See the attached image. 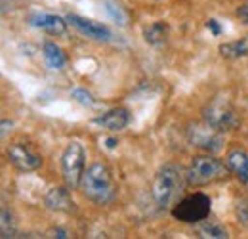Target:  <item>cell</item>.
<instances>
[{
  "instance_id": "6da1fadb",
  "label": "cell",
  "mask_w": 248,
  "mask_h": 239,
  "mask_svg": "<svg viewBox=\"0 0 248 239\" xmlns=\"http://www.w3.org/2000/svg\"><path fill=\"white\" fill-rule=\"evenodd\" d=\"M78 188L82 195L95 205H107L117 197V186H115L113 174L103 163L90 165L84 171Z\"/></svg>"
},
{
  "instance_id": "7a4b0ae2",
  "label": "cell",
  "mask_w": 248,
  "mask_h": 239,
  "mask_svg": "<svg viewBox=\"0 0 248 239\" xmlns=\"http://www.w3.org/2000/svg\"><path fill=\"white\" fill-rule=\"evenodd\" d=\"M182 191V172L176 165L166 163L158 169L153 180V197L160 209H168L174 205L176 197Z\"/></svg>"
},
{
  "instance_id": "3957f363",
  "label": "cell",
  "mask_w": 248,
  "mask_h": 239,
  "mask_svg": "<svg viewBox=\"0 0 248 239\" xmlns=\"http://www.w3.org/2000/svg\"><path fill=\"white\" fill-rule=\"evenodd\" d=\"M227 174H229V167H225L219 159L212 155H199L193 157L186 176L191 186H206L217 180H223Z\"/></svg>"
},
{
  "instance_id": "277c9868",
  "label": "cell",
  "mask_w": 248,
  "mask_h": 239,
  "mask_svg": "<svg viewBox=\"0 0 248 239\" xmlns=\"http://www.w3.org/2000/svg\"><path fill=\"white\" fill-rule=\"evenodd\" d=\"M210 210H212V201L206 193H193V195H187L184 197L180 203L174 205L172 214L184 222V224H197V222H202L210 216Z\"/></svg>"
},
{
  "instance_id": "5b68a950",
  "label": "cell",
  "mask_w": 248,
  "mask_h": 239,
  "mask_svg": "<svg viewBox=\"0 0 248 239\" xmlns=\"http://www.w3.org/2000/svg\"><path fill=\"white\" fill-rule=\"evenodd\" d=\"M202 119L206 124H210L212 128H216L219 132H227L239 126V115L235 111V107L231 105L229 100L225 98H214L204 109H202Z\"/></svg>"
},
{
  "instance_id": "8992f818",
  "label": "cell",
  "mask_w": 248,
  "mask_h": 239,
  "mask_svg": "<svg viewBox=\"0 0 248 239\" xmlns=\"http://www.w3.org/2000/svg\"><path fill=\"white\" fill-rule=\"evenodd\" d=\"M84 159H86V151L82 148V144L78 142H71L62 155V171L65 184L71 189H77L80 186V180L84 174Z\"/></svg>"
},
{
  "instance_id": "52a82bcc",
  "label": "cell",
  "mask_w": 248,
  "mask_h": 239,
  "mask_svg": "<svg viewBox=\"0 0 248 239\" xmlns=\"http://www.w3.org/2000/svg\"><path fill=\"white\" fill-rule=\"evenodd\" d=\"M187 138H189L191 146L204 151H219L223 146L221 132L212 128L206 122L204 124H191L187 130Z\"/></svg>"
},
{
  "instance_id": "ba28073f",
  "label": "cell",
  "mask_w": 248,
  "mask_h": 239,
  "mask_svg": "<svg viewBox=\"0 0 248 239\" xmlns=\"http://www.w3.org/2000/svg\"><path fill=\"white\" fill-rule=\"evenodd\" d=\"M8 159H10V163H12L16 169H19V171H23V172L36 171V169H40V165H42V157L34 150H31L27 144H21V142L8 148Z\"/></svg>"
},
{
  "instance_id": "9c48e42d",
  "label": "cell",
  "mask_w": 248,
  "mask_h": 239,
  "mask_svg": "<svg viewBox=\"0 0 248 239\" xmlns=\"http://www.w3.org/2000/svg\"><path fill=\"white\" fill-rule=\"evenodd\" d=\"M67 23H69L71 27H75L80 34L92 38L95 42H109V40L113 38L111 31L107 29L105 25H101V23H97V21H92V19H88V17H80V16H77V14H69V16H67Z\"/></svg>"
},
{
  "instance_id": "30bf717a",
  "label": "cell",
  "mask_w": 248,
  "mask_h": 239,
  "mask_svg": "<svg viewBox=\"0 0 248 239\" xmlns=\"http://www.w3.org/2000/svg\"><path fill=\"white\" fill-rule=\"evenodd\" d=\"M69 186L62 188V186H56V188H50L48 193L44 195V205L50 210H56V212H73L75 210V201L69 193Z\"/></svg>"
},
{
  "instance_id": "8fae6325",
  "label": "cell",
  "mask_w": 248,
  "mask_h": 239,
  "mask_svg": "<svg viewBox=\"0 0 248 239\" xmlns=\"http://www.w3.org/2000/svg\"><path fill=\"white\" fill-rule=\"evenodd\" d=\"M95 124L103 126L105 130H111V132H119L124 130L130 122V113L124 109V107H115V109H109L107 113H103L101 117L93 119Z\"/></svg>"
},
{
  "instance_id": "7c38bea8",
  "label": "cell",
  "mask_w": 248,
  "mask_h": 239,
  "mask_svg": "<svg viewBox=\"0 0 248 239\" xmlns=\"http://www.w3.org/2000/svg\"><path fill=\"white\" fill-rule=\"evenodd\" d=\"M29 23L32 27L48 31L52 34H65L67 33V21L62 19L60 16H54V14H32L29 17Z\"/></svg>"
},
{
  "instance_id": "4fadbf2b",
  "label": "cell",
  "mask_w": 248,
  "mask_h": 239,
  "mask_svg": "<svg viewBox=\"0 0 248 239\" xmlns=\"http://www.w3.org/2000/svg\"><path fill=\"white\" fill-rule=\"evenodd\" d=\"M227 167L243 184H248V153L243 148H235L229 151Z\"/></svg>"
},
{
  "instance_id": "5bb4252c",
  "label": "cell",
  "mask_w": 248,
  "mask_h": 239,
  "mask_svg": "<svg viewBox=\"0 0 248 239\" xmlns=\"http://www.w3.org/2000/svg\"><path fill=\"white\" fill-rule=\"evenodd\" d=\"M219 54L221 58H227V60H239V58H247L248 56V34L239 38V40H233V42H225L219 46Z\"/></svg>"
},
{
  "instance_id": "9a60e30c",
  "label": "cell",
  "mask_w": 248,
  "mask_h": 239,
  "mask_svg": "<svg viewBox=\"0 0 248 239\" xmlns=\"http://www.w3.org/2000/svg\"><path fill=\"white\" fill-rule=\"evenodd\" d=\"M42 56L50 69H63L67 65V56L56 42H46L42 46Z\"/></svg>"
},
{
  "instance_id": "2e32d148",
  "label": "cell",
  "mask_w": 248,
  "mask_h": 239,
  "mask_svg": "<svg viewBox=\"0 0 248 239\" xmlns=\"http://www.w3.org/2000/svg\"><path fill=\"white\" fill-rule=\"evenodd\" d=\"M143 38H145V42H149L153 46H158V44L166 42V38H168V25L162 23V21H156V23H151V25L143 27Z\"/></svg>"
},
{
  "instance_id": "e0dca14e",
  "label": "cell",
  "mask_w": 248,
  "mask_h": 239,
  "mask_svg": "<svg viewBox=\"0 0 248 239\" xmlns=\"http://www.w3.org/2000/svg\"><path fill=\"white\" fill-rule=\"evenodd\" d=\"M103 6H105V12L109 14V17H111L117 25H121V27H126V25H128V21H130V14L124 10L119 2L105 0V2H103Z\"/></svg>"
},
{
  "instance_id": "ac0fdd59",
  "label": "cell",
  "mask_w": 248,
  "mask_h": 239,
  "mask_svg": "<svg viewBox=\"0 0 248 239\" xmlns=\"http://www.w3.org/2000/svg\"><path fill=\"white\" fill-rule=\"evenodd\" d=\"M0 236H2V238H16V222H14L12 212H8V209H6V207H2Z\"/></svg>"
},
{
  "instance_id": "d6986e66",
  "label": "cell",
  "mask_w": 248,
  "mask_h": 239,
  "mask_svg": "<svg viewBox=\"0 0 248 239\" xmlns=\"http://www.w3.org/2000/svg\"><path fill=\"white\" fill-rule=\"evenodd\" d=\"M201 236L202 238H214V239H225L229 238L227 236V230L221 226V224H217V222H208V224H204V226H201Z\"/></svg>"
},
{
  "instance_id": "ffe728a7",
  "label": "cell",
  "mask_w": 248,
  "mask_h": 239,
  "mask_svg": "<svg viewBox=\"0 0 248 239\" xmlns=\"http://www.w3.org/2000/svg\"><path fill=\"white\" fill-rule=\"evenodd\" d=\"M71 96L78 102V103H82V105H92L93 103V98L90 92H86L84 88H75L71 92Z\"/></svg>"
},
{
  "instance_id": "44dd1931",
  "label": "cell",
  "mask_w": 248,
  "mask_h": 239,
  "mask_svg": "<svg viewBox=\"0 0 248 239\" xmlns=\"http://www.w3.org/2000/svg\"><path fill=\"white\" fill-rule=\"evenodd\" d=\"M237 16H239V19H241L245 25H248V0H245V2H243V6H239Z\"/></svg>"
},
{
  "instance_id": "7402d4cb",
  "label": "cell",
  "mask_w": 248,
  "mask_h": 239,
  "mask_svg": "<svg viewBox=\"0 0 248 239\" xmlns=\"http://www.w3.org/2000/svg\"><path fill=\"white\" fill-rule=\"evenodd\" d=\"M206 27H208V29L212 31V33H214V34H219V33H221V27H219V25H217V21L216 19H208V23H206Z\"/></svg>"
},
{
  "instance_id": "603a6c76",
  "label": "cell",
  "mask_w": 248,
  "mask_h": 239,
  "mask_svg": "<svg viewBox=\"0 0 248 239\" xmlns=\"http://www.w3.org/2000/svg\"><path fill=\"white\" fill-rule=\"evenodd\" d=\"M8 126H12V122H10L8 119H4L2 120V138L8 136Z\"/></svg>"
},
{
  "instance_id": "cb8c5ba5",
  "label": "cell",
  "mask_w": 248,
  "mask_h": 239,
  "mask_svg": "<svg viewBox=\"0 0 248 239\" xmlns=\"http://www.w3.org/2000/svg\"><path fill=\"white\" fill-rule=\"evenodd\" d=\"M52 234H56V236H54V238H69V234H67V232H65V230H60V228H58V230H54V232H52Z\"/></svg>"
},
{
  "instance_id": "d4e9b609",
  "label": "cell",
  "mask_w": 248,
  "mask_h": 239,
  "mask_svg": "<svg viewBox=\"0 0 248 239\" xmlns=\"http://www.w3.org/2000/svg\"><path fill=\"white\" fill-rule=\"evenodd\" d=\"M117 144H119L117 140H111V138L107 140V148H111V150H113V148H117Z\"/></svg>"
}]
</instances>
